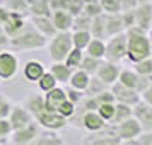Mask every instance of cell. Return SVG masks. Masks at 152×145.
<instances>
[{
	"mask_svg": "<svg viewBox=\"0 0 152 145\" xmlns=\"http://www.w3.org/2000/svg\"><path fill=\"white\" fill-rule=\"evenodd\" d=\"M126 58L132 63L140 62L144 58L152 56V41H151V34L144 31V29L132 26L126 29Z\"/></svg>",
	"mask_w": 152,
	"mask_h": 145,
	"instance_id": "obj_1",
	"label": "cell"
},
{
	"mask_svg": "<svg viewBox=\"0 0 152 145\" xmlns=\"http://www.w3.org/2000/svg\"><path fill=\"white\" fill-rule=\"evenodd\" d=\"M48 44V38L43 36L38 29L34 28V24L28 21V24L24 26L21 33H17L15 36L10 38L9 46L15 51H31V50H39L43 46Z\"/></svg>",
	"mask_w": 152,
	"mask_h": 145,
	"instance_id": "obj_2",
	"label": "cell"
},
{
	"mask_svg": "<svg viewBox=\"0 0 152 145\" xmlns=\"http://www.w3.org/2000/svg\"><path fill=\"white\" fill-rule=\"evenodd\" d=\"M48 53L53 62H65V58L74 48L72 33L70 31H58L53 38L48 39Z\"/></svg>",
	"mask_w": 152,
	"mask_h": 145,
	"instance_id": "obj_3",
	"label": "cell"
},
{
	"mask_svg": "<svg viewBox=\"0 0 152 145\" xmlns=\"http://www.w3.org/2000/svg\"><path fill=\"white\" fill-rule=\"evenodd\" d=\"M126 50H128V44H126V31L120 33V34H115L108 38V43H106V60L115 63H120L123 58H126Z\"/></svg>",
	"mask_w": 152,
	"mask_h": 145,
	"instance_id": "obj_4",
	"label": "cell"
},
{
	"mask_svg": "<svg viewBox=\"0 0 152 145\" xmlns=\"http://www.w3.org/2000/svg\"><path fill=\"white\" fill-rule=\"evenodd\" d=\"M118 82H121L123 85L130 87V89L138 90V92L142 94V92L149 87V84L152 82V77H144V75H140V74H137L135 70L123 68L121 72H120Z\"/></svg>",
	"mask_w": 152,
	"mask_h": 145,
	"instance_id": "obj_5",
	"label": "cell"
},
{
	"mask_svg": "<svg viewBox=\"0 0 152 145\" xmlns=\"http://www.w3.org/2000/svg\"><path fill=\"white\" fill-rule=\"evenodd\" d=\"M34 119L39 123L41 128L45 130H51V131H58L65 128L67 123H69V119L67 118H63L62 114H58L55 111H48V109H43L41 113H38L34 116Z\"/></svg>",
	"mask_w": 152,
	"mask_h": 145,
	"instance_id": "obj_6",
	"label": "cell"
},
{
	"mask_svg": "<svg viewBox=\"0 0 152 145\" xmlns=\"http://www.w3.org/2000/svg\"><path fill=\"white\" fill-rule=\"evenodd\" d=\"M19 70V58L14 51L0 50V80H9L17 75Z\"/></svg>",
	"mask_w": 152,
	"mask_h": 145,
	"instance_id": "obj_7",
	"label": "cell"
},
{
	"mask_svg": "<svg viewBox=\"0 0 152 145\" xmlns=\"http://www.w3.org/2000/svg\"><path fill=\"white\" fill-rule=\"evenodd\" d=\"M113 128H115V133H116V137L120 138V140H133V138H138L144 133L142 126H140V123L135 119V116L128 118V119H125L121 123L113 125Z\"/></svg>",
	"mask_w": 152,
	"mask_h": 145,
	"instance_id": "obj_8",
	"label": "cell"
},
{
	"mask_svg": "<svg viewBox=\"0 0 152 145\" xmlns=\"http://www.w3.org/2000/svg\"><path fill=\"white\" fill-rule=\"evenodd\" d=\"M113 96H115V101L116 103H121V104H128V106H135L137 103L142 101V94L135 89H130L123 85L121 82H115L113 85L110 87Z\"/></svg>",
	"mask_w": 152,
	"mask_h": 145,
	"instance_id": "obj_9",
	"label": "cell"
},
{
	"mask_svg": "<svg viewBox=\"0 0 152 145\" xmlns=\"http://www.w3.org/2000/svg\"><path fill=\"white\" fill-rule=\"evenodd\" d=\"M84 145H121V140L116 137L113 125L108 123L106 128H103L101 131H96L94 135H89L84 140Z\"/></svg>",
	"mask_w": 152,
	"mask_h": 145,
	"instance_id": "obj_10",
	"label": "cell"
},
{
	"mask_svg": "<svg viewBox=\"0 0 152 145\" xmlns=\"http://www.w3.org/2000/svg\"><path fill=\"white\" fill-rule=\"evenodd\" d=\"M39 128H41L39 123L34 119V121H31V123L26 125V126H22V128H19V130L12 131V135H10V137H12V142H14L15 145H28V144H31V142L41 133Z\"/></svg>",
	"mask_w": 152,
	"mask_h": 145,
	"instance_id": "obj_11",
	"label": "cell"
},
{
	"mask_svg": "<svg viewBox=\"0 0 152 145\" xmlns=\"http://www.w3.org/2000/svg\"><path fill=\"white\" fill-rule=\"evenodd\" d=\"M120 72H121V67L115 62H110V60H106L104 58L101 65H99V68L96 72V77L97 79H101L104 84H108V85H113L115 82H118V77H120Z\"/></svg>",
	"mask_w": 152,
	"mask_h": 145,
	"instance_id": "obj_12",
	"label": "cell"
},
{
	"mask_svg": "<svg viewBox=\"0 0 152 145\" xmlns=\"http://www.w3.org/2000/svg\"><path fill=\"white\" fill-rule=\"evenodd\" d=\"M9 119H10V125H12V130H19L22 126L29 125L31 121H34V116L31 114V111L26 106H22V104H12Z\"/></svg>",
	"mask_w": 152,
	"mask_h": 145,
	"instance_id": "obj_13",
	"label": "cell"
},
{
	"mask_svg": "<svg viewBox=\"0 0 152 145\" xmlns=\"http://www.w3.org/2000/svg\"><path fill=\"white\" fill-rule=\"evenodd\" d=\"M133 19H135V26L144 31H151L152 29V2H145V4H138L133 9Z\"/></svg>",
	"mask_w": 152,
	"mask_h": 145,
	"instance_id": "obj_14",
	"label": "cell"
},
{
	"mask_svg": "<svg viewBox=\"0 0 152 145\" xmlns=\"http://www.w3.org/2000/svg\"><path fill=\"white\" fill-rule=\"evenodd\" d=\"M133 116L144 131H152V104L145 103L144 99L133 106Z\"/></svg>",
	"mask_w": 152,
	"mask_h": 145,
	"instance_id": "obj_15",
	"label": "cell"
},
{
	"mask_svg": "<svg viewBox=\"0 0 152 145\" xmlns=\"http://www.w3.org/2000/svg\"><path fill=\"white\" fill-rule=\"evenodd\" d=\"M26 24H28L26 14H19V12L10 10L9 17L5 19V22L2 24V28H4V31H5V33H7L10 38H12V36H15L17 33H21Z\"/></svg>",
	"mask_w": 152,
	"mask_h": 145,
	"instance_id": "obj_16",
	"label": "cell"
},
{
	"mask_svg": "<svg viewBox=\"0 0 152 145\" xmlns=\"http://www.w3.org/2000/svg\"><path fill=\"white\" fill-rule=\"evenodd\" d=\"M106 119H104L97 111H84L82 113V126L91 133L101 131L103 128H106Z\"/></svg>",
	"mask_w": 152,
	"mask_h": 145,
	"instance_id": "obj_17",
	"label": "cell"
},
{
	"mask_svg": "<svg viewBox=\"0 0 152 145\" xmlns=\"http://www.w3.org/2000/svg\"><path fill=\"white\" fill-rule=\"evenodd\" d=\"M74 17L75 15L70 12L69 9H56L51 14V21L56 31H70L74 26Z\"/></svg>",
	"mask_w": 152,
	"mask_h": 145,
	"instance_id": "obj_18",
	"label": "cell"
},
{
	"mask_svg": "<svg viewBox=\"0 0 152 145\" xmlns=\"http://www.w3.org/2000/svg\"><path fill=\"white\" fill-rule=\"evenodd\" d=\"M29 21L34 24V28L41 33L43 36H46V38H53V36L58 33L56 28L53 26V21H51V17H46V15H31V19Z\"/></svg>",
	"mask_w": 152,
	"mask_h": 145,
	"instance_id": "obj_19",
	"label": "cell"
},
{
	"mask_svg": "<svg viewBox=\"0 0 152 145\" xmlns=\"http://www.w3.org/2000/svg\"><path fill=\"white\" fill-rule=\"evenodd\" d=\"M45 72H46V67H45L41 62H38V60H29V62H26L24 68H22L24 79H26L28 82H33V84L38 82Z\"/></svg>",
	"mask_w": 152,
	"mask_h": 145,
	"instance_id": "obj_20",
	"label": "cell"
},
{
	"mask_svg": "<svg viewBox=\"0 0 152 145\" xmlns=\"http://www.w3.org/2000/svg\"><path fill=\"white\" fill-rule=\"evenodd\" d=\"M65 99H67V90L56 85L55 89H51L50 92L45 94V106H46L48 111H55L56 113L58 106H60Z\"/></svg>",
	"mask_w": 152,
	"mask_h": 145,
	"instance_id": "obj_21",
	"label": "cell"
},
{
	"mask_svg": "<svg viewBox=\"0 0 152 145\" xmlns=\"http://www.w3.org/2000/svg\"><path fill=\"white\" fill-rule=\"evenodd\" d=\"M123 31H126V28H125L121 12H118V14H106V34H108V38H111L115 34H120Z\"/></svg>",
	"mask_w": 152,
	"mask_h": 145,
	"instance_id": "obj_22",
	"label": "cell"
},
{
	"mask_svg": "<svg viewBox=\"0 0 152 145\" xmlns=\"http://www.w3.org/2000/svg\"><path fill=\"white\" fill-rule=\"evenodd\" d=\"M50 72L55 75L58 84H69L70 77L74 74V68H70L65 62H53V65L50 67Z\"/></svg>",
	"mask_w": 152,
	"mask_h": 145,
	"instance_id": "obj_23",
	"label": "cell"
},
{
	"mask_svg": "<svg viewBox=\"0 0 152 145\" xmlns=\"http://www.w3.org/2000/svg\"><path fill=\"white\" fill-rule=\"evenodd\" d=\"M28 145H67V144L63 142V138L60 137L56 131L46 130V131H41V133Z\"/></svg>",
	"mask_w": 152,
	"mask_h": 145,
	"instance_id": "obj_24",
	"label": "cell"
},
{
	"mask_svg": "<svg viewBox=\"0 0 152 145\" xmlns=\"http://www.w3.org/2000/svg\"><path fill=\"white\" fill-rule=\"evenodd\" d=\"M89 82H91V75L89 74L84 72L82 68H75L74 70V74H72V77H70V80H69V85L70 87H74V89H77V90L86 92V89L89 87Z\"/></svg>",
	"mask_w": 152,
	"mask_h": 145,
	"instance_id": "obj_25",
	"label": "cell"
},
{
	"mask_svg": "<svg viewBox=\"0 0 152 145\" xmlns=\"http://www.w3.org/2000/svg\"><path fill=\"white\" fill-rule=\"evenodd\" d=\"M86 55L104 60V56H106V41L99 39V38H92L91 43L87 44V48H86Z\"/></svg>",
	"mask_w": 152,
	"mask_h": 145,
	"instance_id": "obj_26",
	"label": "cell"
},
{
	"mask_svg": "<svg viewBox=\"0 0 152 145\" xmlns=\"http://www.w3.org/2000/svg\"><path fill=\"white\" fill-rule=\"evenodd\" d=\"M91 34L92 38H99V39H108L106 34V14H99L92 17V26H91Z\"/></svg>",
	"mask_w": 152,
	"mask_h": 145,
	"instance_id": "obj_27",
	"label": "cell"
},
{
	"mask_svg": "<svg viewBox=\"0 0 152 145\" xmlns=\"http://www.w3.org/2000/svg\"><path fill=\"white\" fill-rule=\"evenodd\" d=\"M29 12H31V15H46V17H51L53 9H51L50 0H31L29 2Z\"/></svg>",
	"mask_w": 152,
	"mask_h": 145,
	"instance_id": "obj_28",
	"label": "cell"
},
{
	"mask_svg": "<svg viewBox=\"0 0 152 145\" xmlns=\"http://www.w3.org/2000/svg\"><path fill=\"white\" fill-rule=\"evenodd\" d=\"M91 39H92L91 31H84V29L72 31V43H74L75 48H80L86 51V48H87V44L91 43Z\"/></svg>",
	"mask_w": 152,
	"mask_h": 145,
	"instance_id": "obj_29",
	"label": "cell"
},
{
	"mask_svg": "<svg viewBox=\"0 0 152 145\" xmlns=\"http://www.w3.org/2000/svg\"><path fill=\"white\" fill-rule=\"evenodd\" d=\"M36 84H38V89H39V92L46 94V92H50L51 89H55L56 85H58V80L55 79V75H53L50 70H46V72L41 75V79H39Z\"/></svg>",
	"mask_w": 152,
	"mask_h": 145,
	"instance_id": "obj_30",
	"label": "cell"
},
{
	"mask_svg": "<svg viewBox=\"0 0 152 145\" xmlns=\"http://www.w3.org/2000/svg\"><path fill=\"white\" fill-rule=\"evenodd\" d=\"M133 116V106H128V104H121V103H116V108H115V116H113V121L111 123L116 125V123H121L125 119Z\"/></svg>",
	"mask_w": 152,
	"mask_h": 145,
	"instance_id": "obj_31",
	"label": "cell"
},
{
	"mask_svg": "<svg viewBox=\"0 0 152 145\" xmlns=\"http://www.w3.org/2000/svg\"><path fill=\"white\" fill-rule=\"evenodd\" d=\"M110 89V85L108 84H104L101 79H97L96 75H92L91 77V82H89V87L86 89V97H89V96H96V94H99V92H104V90H108Z\"/></svg>",
	"mask_w": 152,
	"mask_h": 145,
	"instance_id": "obj_32",
	"label": "cell"
},
{
	"mask_svg": "<svg viewBox=\"0 0 152 145\" xmlns=\"http://www.w3.org/2000/svg\"><path fill=\"white\" fill-rule=\"evenodd\" d=\"M84 56H86V51L84 50H80V48H72V51L69 53V56L65 58V63L69 65L70 68H79L80 67V63H82V60H84Z\"/></svg>",
	"mask_w": 152,
	"mask_h": 145,
	"instance_id": "obj_33",
	"label": "cell"
},
{
	"mask_svg": "<svg viewBox=\"0 0 152 145\" xmlns=\"http://www.w3.org/2000/svg\"><path fill=\"white\" fill-rule=\"evenodd\" d=\"M101 62H103V60H99V58H94V56L86 55L79 68H82L84 72H87V74H89V75L92 77V75H96V72H97V68H99Z\"/></svg>",
	"mask_w": 152,
	"mask_h": 145,
	"instance_id": "obj_34",
	"label": "cell"
},
{
	"mask_svg": "<svg viewBox=\"0 0 152 145\" xmlns=\"http://www.w3.org/2000/svg\"><path fill=\"white\" fill-rule=\"evenodd\" d=\"M91 26H92V17H91V15H87L82 10L79 15H75V17H74V26H72V31H79V29L91 31Z\"/></svg>",
	"mask_w": 152,
	"mask_h": 145,
	"instance_id": "obj_35",
	"label": "cell"
},
{
	"mask_svg": "<svg viewBox=\"0 0 152 145\" xmlns=\"http://www.w3.org/2000/svg\"><path fill=\"white\" fill-rule=\"evenodd\" d=\"M26 108L31 111L33 116H36L38 113H41L43 109H46V106H45V96H43V94H36V96H33L28 101Z\"/></svg>",
	"mask_w": 152,
	"mask_h": 145,
	"instance_id": "obj_36",
	"label": "cell"
},
{
	"mask_svg": "<svg viewBox=\"0 0 152 145\" xmlns=\"http://www.w3.org/2000/svg\"><path fill=\"white\" fill-rule=\"evenodd\" d=\"M29 2L31 0H5L4 5H7L10 10L19 12V14H28L29 12Z\"/></svg>",
	"mask_w": 152,
	"mask_h": 145,
	"instance_id": "obj_37",
	"label": "cell"
},
{
	"mask_svg": "<svg viewBox=\"0 0 152 145\" xmlns=\"http://www.w3.org/2000/svg\"><path fill=\"white\" fill-rule=\"evenodd\" d=\"M135 72L140 74V75L144 77H152V56L149 58H144V60H140V62H135Z\"/></svg>",
	"mask_w": 152,
	"mask_h": 145,
	"instance_id": "obj_38",
	"label": "cell"
},
{
	"mask_svg": "<svg viewBox=\"0 0 152 145\" xmlns=\"http://www.w3.org/2000/svg\"><path fill=\"white\" fill-rule=\"evenodd\" d=\"M75 106H77V104H74V103H72V101L69 99V97H67V99H65V101H63V103L60 104V106H58L56 113H58V114H62L63 118L70 119V118H72L74 114H75V111H77Z\"/></svg>",
	"mask_w": 152,
	"mask_h": 145,
	"instance_id": "obj_39",
	"label": "cell"
},
{
	"mask_svg": "<svg viewBox=\"0 0 152 145\" xmlns=\"http://www.w3.org/2000/svg\"><path fill=\"white\" fill-rule=\"evenodd\" d=\"M103 12L106 14H118L121 12V0H99Z\"/></svg>",
	"mask_w": 152,
	"mask_h": 145,
	"instance_id": "obj_40",
	"label": "cell"
},
{
	"mask_svg": "<svg viewBox=\"0 0 152 145\" xmlns=\"http://www.w3.org/2000/svg\"><path fill=\"white\" fill-rule=\"evenodd\" d=\"M115 108H116V103H104L97 108V113L106 119V123H111L115 116Z\"/></svg>",
	"mask_w": 152,
	"mask_h": 145,
	"instance_id": "obj_41",
	"label": "cell"
},
{
	"mask_svg": "<svg viewBox=\"0 0 152 145\" xmlns=\"http://www.w3.org/2000/svg\"><path fill=\"white\" fill-rule=\"evenodd\" d=\"M84 12L91 17H96V15L103 14V7H101V4H99V0L97 2H91V4H86L84 5Z\"/></svg>",
	"mask_w": 152,
	"mask_h": 145,
	"instance_id": "obj_42",
	"label": "cell"
},
{
	"mask_svg": "<svg viewBox=\"0 0 152 145\" xmlns=\"http://www.w3.org/2000/svg\"><path fill=\"white\" fill-rule=\"evenodd\" d=\"M12 125L9 118H0V140L2 138H7L9 135H12Z\"/></svg>",
	"mask_w": 152,
	"mask_h": 145,
	"instance_id": "obj_43",
	"label": "cell"
},
{
	"mask_svg": "<svg viewBox=\"0 0 152 145\" xmlns=\"http://www.w3.org/2000/svg\"><path fill=\"white\" fill-rule=\"evenodd\" d=\"M67 97H69L74 104H77V103H80V101L86 99V94H84L82 90H77V89H74V87H70V89H67Z\"/></svg>",
	"mask_w": 152,
	"mask_h": 145,
	"instance_id": "obj_44",
	"label": "cell"
},
{
	"mask_svg": "<svg viewBox=\"0 0 152 145\" xmlns=\"http://www.w3.org/2000/svg\"><path fill=\"white\" fill-rule=\"evenodd\" d=\"M12 109V103L7 101L5 97H0V118H9Z\"/></svg>",
	"mask_w": 152,
	"mask_h": 145,
	"instance_id": "obj_45",
	"label": "cell"
},
{
	"mask_svg": "<svg viewBox=\"0 0 152 145\" xmlns=\"http://www.w3.org/2000/svg\"><path fill=\"white\" fill-rule=\"evenodd\" d=\"M9 43H10V36L4 31V28L0 26V50H4L5 46H9Z\"/></svg>",
	"mask_w": 152,
	"mask_h": 145,
	"instance_id": "obj_46",
	"label": "cell"
},
{
	"mask_svg": "<svg viewBox=\"0 0 152 145\" xmlns=\"http://www.w3.org/2000/svg\"><path fill=\"white\" fill-rule=\"evenodd\" d=\"M140 145H152V131H144L140 137H138Z\"/></svg>",
	"mask_w": 152,
	"mask_h": 145,
	"instance_id": "obj_47",
	"label": "cell"
},
{
	"mask_svg": "<svg viewBox=\"0 0 152 145\" xmlns=\"http://www.w3.org/2000/svg\"><path fill=\"white\" fill-rule=\"evenodd\" d=\"M142 99H144L145 103H149V104H152V82L149 84V87L142 92Z\"/></svg>",
	"mask_w": 152,
	"mask_h": 145,
	"instance_id": "obj_48",
	"label": "cell"
},
{
	"mask_svg": "<svg viewBox=\"0 0 152 145\" xmlns=\"http://www.w3.org/2000/svg\"><path fill=\"white\" fill-rule=\"evenodd\" d=\"M121 145H140L138 138H133V140H121Z\"/></svg>",
	"mask_w": 152,
	"mask_h": 145,
	"instance_id": "obj_49",
	"label": "cell"
},
{
	"mask_svg": "<svg viewBox=\"0 0 152 145\" xmlns=\"http://www.w3.org/2000/svg\"><path fill=\"white\" fill-rule=\"evenodd\" d=\"M145 2H152V0H137V4H145Z\"/></svg>",
	"mask_w": 152,
	"mask_h": 145,
	"instance_id": "obj_50",
	"label": "cell"
},
{
	"mask_svg": "<svg viewBox=\"0 0 152 145\" xmlns=\"http://www.w3.org/2000/svg\"><path fill=\"white\" fill-rule=\"evenodd\" d=\"M149 34H151V41H152V29H151V31H149Z\"/></svg>",
	"mask_w": 152,
	"mask_h": 145,
	"instance_id": "obj_51",
	"label": "cell"
},
{
	"mask_svg": "<svg viewBox=\"0 0 152 145\" xmlns=\"http://www.w3.org/2000/svg\"><path fill=\"white\" fill-rule=\"evenodd\" d=\"M0 145H2V144H0Z\"/></svg>",
	"mask_w": 152,
	"mask_h": 145,
	"instance_id": "obj_52",
	"label": "cell"
}]
</instances>
